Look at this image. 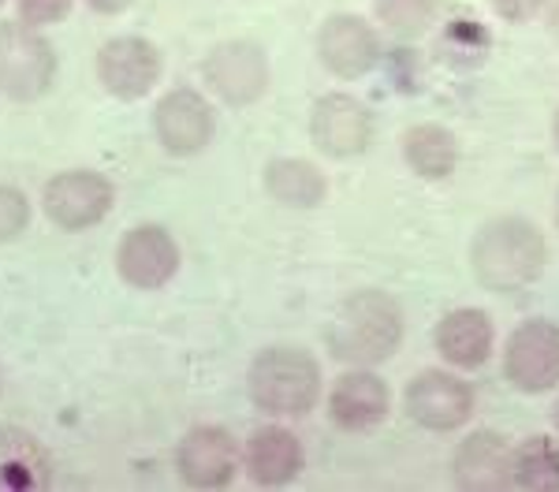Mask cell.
I'll return each mask as SVG.
<instances>
[{"label":"cell","instance_id":"obj_28","mask_svg":"<svg viewBox=\"0 0 559 492\" xmlns=\"http://www.w3.org/2000/svg\"><path fill=\"white\" fill-rule=\"evenodd\" d=\"M552 31H559V0H556V8H552Z\"/></svg>","mask_w":559,"mask_h":492},{"label":"cell","instance_id":"obj_12","mask_svg":"<svg viewBox=\"0 0 559 492\" xmlns=\"http://www.w3.org/2000/svg\"><path fill=\"white\" fill-rule=\"evenodd\" d=\"M407 415L421 429L432 433H452V429L466 425L474 415V392L455 373L426 370L411 381L407 388Z\"/></svg>","mask_w":559,"mask_h":492},{"label":"cell","instance_id":"obj_7","mask_svg":"<svg viewBox=\"0 0 559 492\" xmlns=\"http://www.w3.org/2000/svg\"><path fill=\"white\" fill-rule=\"evenodd\" d=\"M202 75L224 105H254L269 86L265 49L254 41H221L205 57Z\"/></svg>","mask_w":559,"mask_h":492},{"label":"cell","instance_id":"obj_31","mask_svg":"<svg viewBox=\"0 0 559 492\" xmlns=\"http://www.w3.org/2000/svg\"><path fill=\"white\" fill-rule=\"evenodd\" d=\"M556 224H559V202H556Z\"/></svg>","mask_w":559,"mask_h":492},{"label":"cell","instance_id":"obj_24","mask_svg":"<svg viewBox=\"0 0 559 492\" xmlns=\"http://www.w3.org/2000/svg\"><path fill=\"white\" fill-rule=\"evenodd\" d=\"M26 224H31V202H26V194L0 183V247L20 239Z\"/></svg>","mask_w":559,"mask_h":492},{"label":"cell","instance_id":"obj_30","mask_svg":"<svg viewBox=\"0 0 559 492\" xmlns=\"http://www.w3.org/2000/svg\"><path fill=\"white\" fill-rule=\"evenodd\" d=\"M552 425L559 429V399H556V407H552Z\"/></svg>","mask_w":559,"mask_h":492},{"label":"cell","instance_id":"obj_3","mask_svg":"<svg viewBox=\"0 0 559 492\" xmlns=\"http://www.w3.org/2000/svg\"><path fill=\"white\" fill-rule=\"evenodd\" d=\"M403 339V313L392 295L358 291L340 307L329 328V347L350 365H377L395 355Z\"/></svg>","mask_w":559,"mask_h":492},{"label":"cell","instance_id":"obj_19","mask_svg":"<svg viewBox=\"0 0 559 492\" xmlns=\"http://www.w3.org/2000/svg\"><path fill=\"white\" fill-rule=\"evenodd\" d=\"M492 321L485 310H452L437 325V351L459 370H477L492 355Z\"/></svg>","mask_w":559,"mask_h":492},{"label":"cell","instance_id":"obj_8","mask_svg":"<svg viewBox=\"0 0 559 492\" xmlns=\"http://www.w3.org/2000/svg\"><path fill=\"white\" fill-rule=\"evenodd\" d=\"M176 473L191 489H224L239 473L236 436L221 425H194L176 444Z\"/></svg>","mask_w":559,"mask_h":492},{"label":"cell","instance_id":"obj_1","mask_svg":"<svg viewBox=\"0 0 559 492\" xmlns=\"http://www.w3.org/2000/svg\"><path fill=\"white\" fill-rule=\"evenodd\" d=\"M545 239L522 217L489 220L471 247L474 276L492 291H522L526 284H534L545 268Z\"/></svg>","mask_w":559,"mask_h":492},{"label":"cell","instance_id":"obj_32","mask_svg":"<svg viewBox=\"0 0 559 492\" xmlns=\"http://www.w3.org/2000/svg\"><path fill=\"white\" fill-rule=\"evenodd\" d=\"M0 384H4V373H0Z\"/></svg>","mask_w":559,"mask_h":492},{"label":"cell","instance_id":"obj_33","mask_svg":"<svg viewBox=\"0 0 559 492\" xmlns=\"http://www.w3.org/2000/svg\"><path fill=\"white\" fill-rule=\"evenodd\" d=\"M0 4H4V0H0Z\"/></svg>","mask_w":559,"mask_h":492},{"label":"cell","instance_id":"obj_29","mask_svg":"<svg viewBox=\"0 0 559 492\" xmlns=\"http://www.w3.org/2000/svg\"><path fill=\"white\" fill-rule=\"evenodd\" d=\"M552 134H556V146H559V112H556V120H552Z\"/></svg>","mask_w":559,"mask_h":492},{"label":"cell","instance_id":"obj_22","mask_svg":"<svg viewBox=\"0 0 559 492\" xmlns=\"http://www.w3.org/2000/svg\"><path fill=\"white\" fill-rule=\"evenodd\" d=\"M515 485L530 492H559V444L548 436H530L515 447Z\"/></svg>","mask_w":559,"mask_h":492},{"label":"cell","instance_id":"obj_5","mask_svg":"<svg viewBox=\"0 0 559 492\" xmlns=\"http://www.w3.org/2000/svg\"><path fill=\"white\" fill-rule=\"evenodd\" d=\"M116 205V187L102 172L90 168H71L45 183L41 209L60 231H86L97 228Z\"/></svg>","mask_w":559,"mask_h":492},{"label":"cell","instance_id":"obj_18","mask_svg":"<svg viewBox=\"0 0 559 492\" xmlns=\"http://www.w3.org/2000/svg\"><path fill=\"white\" fill-rule=\"evenodd\" d=\"M329 415L347 433H362V429L381 425L388 415V384L373 377L366 365L344 373L329 392Z\"/></svg>","mask_w":559,"mask_h":492},{"label":"cell","instance_id":"obj_21","mask_svg":"<svg viewBox=\"0 0 559 492\" xmlns=\"http://www.w3.org/2000/svg\"><path fill=\"white\" fill-rule=\"evenodd\" d=\"M265 191L273 194L280 205L313 209V205H321L329 183H324V176L310 165V160L276 157V160H269V168H265Z\"/></svg>","mask_w":559,"mask_h":492},{"label":"cell","instance_id":"obj_9","mask_svg":"<svg viewBox=\"0 0 559 492\" xmlns=\"http://www.w3.org/2000/svg\"><path fill=\"white\" fill-rule=\"evenodd\" d=\"M503 373L519 392H548L559 384V325L526 321L515 328L503 351Z\"/></svg>","mask_w":559,"mask_h":492},{"label":"cell","instance_id":"obj_11","mask_svg":"<svg viewBox=\"0 0 559 492\" xmlns=\"http://www.w3.org/2000/svg\"><path fill=\"white\" fill-rule=\"evenodd\" d=\"M179 268V247L160 224H139L116 247V273L139 291L165 288Z\"/></svg>","mask_w":559,"mask_h":492},{"label":"cell","instance_id":"obj_14","mask_svg":"<svg viewBox=\"0 0 559 492\" xmlns=\"http://www.w3.org/2000/svg\"><path fill=\"white\" fill-rule=\"evenodd\" d=\"M455 485L471 492H500L515 485V452L503 444L500 433L477 429L455 452Z\"/></svg>","mask_w":559,"mask_h":492},{"label":"cell","instance_id":"obj_27","mask_svg":"<svg viewBox=\"0 0 559 492\" xmlns=\"http://www.w3.org/2000/svg\"><path fill=\"white\" fill-rule=\"evenodd\" d=\"M94 12H102V15H120V12H128V8L134 4V0H86Z\"/></svg>","mask_w":559,"mask_h":492},{"label":"cell","instance_id":"obj_25","mask_svg":"<svg viewBox=\"0 0 559 492\" xmlns=\"http://www.w3.org/2000/svg\"><path fill=\"white\" fill-rule=\"evenodd\" d=\"M20 4V20L31 23V26H57L64 23L75 8V0H15Z\"/></svg>","mask_w":559,"mask_h":492},{"label":"cell","instance_id":"obj_23","mask_svg":"<svg viewBox=\"0 0 559 492\" xmlns=\"http://www.w3.org/2000/svg\"><path fill=\"white\" fill-rule=\"evenodd\" d=\"M373 12L392 34L414 38L432 23L437 15V0H373Z\"/></svg>","mask_w":559,"mask_h":492},{"label":"cell","instance_id":"obj_17","mask_svg":"<svg viewBox=\"0 0 559 492\" xmlns=\"http://www.w3.org/2000/svg\"><path fill=\"white\" fill-rule=\"evenodd\" d=\"M242 463L250 470V481L265 489H280L287 481H295L302 473V444L292 429L284 425H261L250 433L247 452H242Z\"/></svg>","mask_w":559,"mask_h":492},{"label":"cell","instance_id":"obj_6","mask_svg":"<svg viewBox=\"0 0 559 492\" xmlns=\"http://www.w3.org/2000/svg\"><path fill=\"white\" fill-rule=\"evenodd\" d=\"M160 71H165L160 49L150 38H139V34H120V38L105 41L102 52H97V79L120 101L146 97L160 83Z\"/></svg>","mask_w":559,"mask_h":492},{"label":"cell","instance_id":"obj_20","mask_svg":"<svg viewBox=\"0 0 559 492\" xmlns=\"http://www.w3.org/2000/svg\"><path fill=\"white\" fill-rule=\"evenodd\" d=\"M403 157L421 179H448L459 165V142L440 123H418L403 134Z\"/></svg>","mask_w":559,"mask_h":492},{"label":"cell","instance_id":"obj_13","mask_svg":"<svg viewBox=\"0 0 559 492\" xmlns=\"http://www.w3.org/2000/svg\"><path fill=\"white\" fill-rule=\"evenodd\" d=\"M310 139L329 157H358L373 139V116L350 94H329L313 105Z\"/></svg>","mask_w":559,"mask_h":492},{"label":"cell","instance_id":"obj_10","mask_svg":"<svg viewBox=\"0 0 559 492\" xmlns=\"http://www.w3.org/2000/svg\"><path fill=\"white\" fill-rule=\"evenodd\" d=\"M153 131H157L160 146H165L168 154L191 157V154H202L213 142L216 116L198 89L176 86V89H168L157 101V109H153Z\"/></svg>","mask_w":559,"mask_h":492},{"label":"cell","instance_id":"obj_4","mask_svg":"<svg viewBox=\"0 0 559 492\" xmlns=\"http://www.w3.org/2000/svg\"><path fill=\"white\" fill-rule=\"evenodd\" d=\"M57 83V52L38 26L0 23V94L12 101H38Z\"/></svg>","mask_w":559,"mask_h":492},{"label":"cell","instance_id":"obj_15","mask_svg":"<svg viewBox=\"0 0 559 492\" xmlns=\"http://www.w3.org/2000/svg\"><path fill=\"white\" fill-rule=\"evenodd\" d=\"M318 52L324 68L340 79H362L381 60L373 26L362 23L358 15H332L318 34Z\"/></svg>","mask_w":559,"mask_h":492},{"label":"cell","instance_id":"obj_2","mask_svg":"<svg viewBox=\"0 0 559 492\" xmlns=\"http://www.w3.org/2000/svg\"><path fill=\"white\" fill-rule=\"evenodd\" d=\"M247 392L273 418H302L321 399V365L302 347H269L250 362Z\"/></svg>","mask_w":559,"mask_h":492},{"label":"cell","instance_id":"obj_16","mask_svg":"<svg viewBox=\"0 0 559 492\" xmlns=\"http://www.w3.org/2000/svg\"><path fill=\"white\" fill-rule=\"evenodd\" d=\"M52 481V455L31 429L0 425V492H45Z\"/></svg>","mask_w":559,"mask_h":492},{"label":"cell","instance_id":"obj_26","mask_svg":"<svg viewBox=\"0 0 559 492\" xmlns=\"http://www.w3.org/2000/svg\"><path fill=\"white\" fill-rule=\"evenodd\" d=\"M496 4V12L500 15H508V20H530V15H537L540 12V4H545V0H492Z\"/></svg>","mask_w":559,"mask_h":492}]
</instances>
